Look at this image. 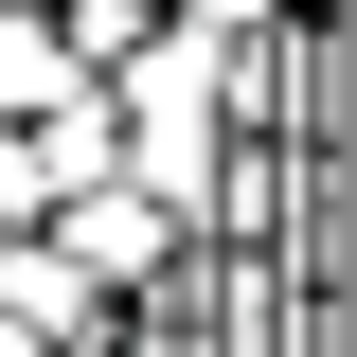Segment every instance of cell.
Wrapping results in <instances>:
<instances>
[{
	"label": "cell",
	"instance_id": "6da1fadb",
	"mask_svg": "<svg viewBox=\"0 0 357 357\" xmlns=\"http://www.w3.org/2000/svg\"><path fill=\"white\" fill-rule=\"evenodd\" d=\"M36 232H54V250L89 268V286H126V304H143V286H161V268H178V215H161V197H143L126 161H107V178H72V197H54Z\"/></svg>",
	"mask_w": 357,
	"mask_h": 357
}]
</instances>
